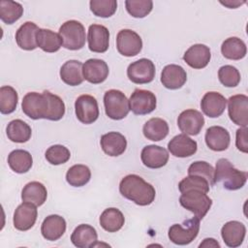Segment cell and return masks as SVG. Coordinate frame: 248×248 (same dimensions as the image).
<instances>
[{"label":"cell","mask_w":248,"mask_h":248,"mask_svg":"<svg viewBox=\"0 0 248 248\" xmlns=\"http://www.w3.org/2000/svg\"><path fill=\"white\" fill-rule=\"evenodd\" d=\"M119 192L124 198L140 206L152 203L156 196L155 188L137 174L124 176L119 184Z\"/></svg>","instance_id":"obj_1"},{"label":"cell","mask_w":248,"mask_h":248,"mask_svg":"<svg viewBox=\"0 0 248 248\" xmlns=\"http://www.w3.org/2000/svg\"><path fill=\"white\" fill-rule=\"evenodd\" d=\"M214 178L215 183L221 182L225 189L235 191L245 185L247 172L235 169L228 159L221 158L216 163Z\"/></svg>","instance_id":"obj_2"},{"label":"cell","mask_w":248,"mask_h":248,"mask_svg":"<svg viewBox=\"0 0 248 248\" xmlns=\"http://www.w3.org/2000/svg\"><path fill=\"white\" fill-rule=\"evenodd\" d=\"M62 46L70 50H78L84 46L86 41L85 29L78 20H68L59 28Z\"/></svg>","instance_id":"obj_3"},{"label":"cell","mask_w":248,"mask_h":248,"mask_svg":"<svg viewBox=\"0 0 248 248\" xmlns=\"http://www.w3.org/2000/svg\"><path fill=\"white\" fill-rule=\"evenodd\" d=\"M22 111L31 119H47L49 113V101L46 90L43 93L29 92L21 104Z\"/></svg>","instance_id":"obj_4"},{"label":"cell","mask_w":248,"mask_h":248,"mask_svg":"<svg viewBox=\"0 0 248 248\" xmlns=\"http://www.w3.org/2000/svg\"><path fill=\"white\" fill-rule=\"evenodd\" d=\"M104 105L106 114L113 120L125 118L130 111L129 100L120 90H108L104 95Z\"/></svg>","instance_id":"obj_5"},{"label":"cell","mask_w":248,"mask_h":248,"mask_svg":"<svg viewBox=\"0 0 248 248\" xmlns=\"http://www.w3.org/2000/svg\"><path fill=\"white\" fill-rule=\"evenodd\" d=\"M179 202L185 209L193 212L195 217L200 220L206 215L212 205V200L205 193L199 190H189L182 193Z\"/></svg>","instance_id":"obj_6"},{"label":"cell","mask_w":248,"mask_h":248,"mask_svg":"<svg viewBox=\"0 0 248 248\" xmlns=\"http://www.w3.org/2000/svg\"><path fill=\"white\" fill-rule=\"evenodd\" d=\"M200 231V219L194 217L185 220L182 225L173 224L168 232L171 242L177 245H187L191 243L198 235Z\"/></svg>","instance_id":"obj_7"},{"label":"cell","mask_w":248,"mask_h":248,"mask_svg":"<svg viewBox=\"0 0 248 248\" xmlns=\"http://www.w3.org/2000/svg\"><path fill=\"white\" fill-rule=\"evenodd\" d=\"M116 47L123 56H136L142 48V40L137 32L131 29H122L116 36Z\"/></svg>","instance_id":"obj_8"},{"label":"cell","mask_w":248,"mask_h":248,"mask_svg":"<svg viewBox=\"0 0 248 248\" xmlns=\"http://www.w3.org/2000/svg\"><path fill=\"white\" fill-rule=\"evenodd\" d=\"M127 76L136 84L149 83L155 78V65L147 58L139 59L128 66Z\"/></svg>","instance_id":"obj_9"},{"label":"cell","mask_w":248,"mask_h":248,"mask_svg":"<svg viewBox=\"0 0 248 248\" xmlns=\"http://www.w3.org/2000/svg\"><path fill=\"white\" fill-rule=\"evenodd\" d=\"M77 118L83 124H92L99 117V107L97 100L91 95H80L75 102Z\"/></svg>","instance_id":"obj_10"},{"label":"cell","mask_w":248,"mask_h":248,"mask_svg":"<svg viewBox=\"0 0 248 248\" xmlns=\"http://www.w3.org/2000/svg\"><path fill=\"white\" fill-rule=\"evenodd\" d=\"M130 110L137 115H144L152 112L157 106V100L154 93L144 89H135L130 100Z\"/></svg>","instance_id":"obj_11"},{"label":"cell","mask_w":248,"mask_h":248,"mask_svg":"<svg viewBox=\"0 0 248 248\" xmlns=\"http://www.w3.org/2000/svg\"><path fill=\"white\" fill-rule=\"evenodd\" d=\"M230 119L243 128L248 124V97L244 94H237L227 100Z\"/></svg>","instance_id":"obj_12"},{"label":"cell","mask_w":248,"mask_h":248,"mask_svg":"<svg viewBox=\"0 0 248 248\" xmlns=\"http://www.w3.org/2000/svg\"><path fill=\"white\" fill-rule=\"evenodd\" d=\"M204 125L203 115L196 109L183 110L177 118V126L185 135L197 136Z\"/></svg>","instance_id":"obj_13"},{"label":"cell","mask_w":248,"mask_h":248,"mask_svg":"<svg viewBox=\"0 0 248 248\" xmlns=\"http://www.w3.org/2000/svg\"><path fill=\"white\" fill-rule=\"evenodd\" d=\"M38 210L35 204L30 202H22L14 213V227L21 232L30 230L36 223Z\"/></svg>","instance_id":"obj_14"},{"label":"cell","mask_w":248,"mask_h":248,"mask_svg":"<svg viewBox=\"0 0 248 248\" xmlns=\"http://www.w3.org/2000/svg\"><path fill=\"white\" fill-rule=\"evenodd\" d=\"M88 47L91 51L104 53L109 46L108 29L101 24H91L88 28Z\"/></svg>","instance_id":"obj_15"},{"label":"cell","mask_w":248,"mask_h":248,"mask_svg":"<svg viewBox=\"0 0 248 248\" xmlns=\"http://www.w3.org/2000/svg\"><path fill=\"white\" fill-rule=\"evenodd\" d=\"M82 73L85 80L93 84H99L107 79L109 70L104 60L91 58L83 64Z\"/></svg>","instance_id":"obj_16"},{"label":"cell","mask_w":248,"mask_h":248,"mask_svg":"<svg viewBox=\"0 0 248 248\" xmlns=\"http://www.w3.org/2000/svg\"><path fill=\"white\" fill-rule=\"evenodd\" d=\"M169 152L164 147L150 144L142 148L140 159L142 164L149 169H160L169 161Z\"/></svg>","instance_id":"obj_17"},{"label":"cell","mask_w":248,"mask_h":248,"mask_svg":"<svg viewBox=\"0 0 248 248\" xmlns=\"http://www.w3.org/2000/svg\"><path fill=\"white\" fill-rule=\"evenodd\" d=\"M168 149L174 157L185 158L194 155L198 149V143L185 134L173 137L168 143Z\"/></svg>","instance_id":"obj_18"},{"label":"cell","mask_w":248,"mask_h":248,"mask_svg":"<svg viewBox=\"0 0 248 248\" xmlns=\"http://www.w3.org/2000/svg\"><path fill=\"white\" fill-rule=\"evenodd\" d=\"M227 106V99L220 93L209 91L204 94L201 101V108L203 113L210 117L216 118L223 114Z\"/></svg>","instance_id":"obj_19"},{"label":"cell","mask_w":248,"mask_h":248,"mask_svg":"<svg viewBox=\"0 0 248 248\" xmlns=\"http://www.w3.org/2000/svg\"><path fill=\"white\" fill-rule=\"evenodd\" d=\"M211 52L208 46L202 44L191 46L184 53L183 60L194 69H202L206 67L210 61Z\"/></svg>","instance_id":"obj_20"},{"label":"cell","mask_w":248,"mask_h":248,"mask_svg":"<svg viewBox=\"0 0 248 248\" xmlns=\"http://www.w3.org/2000/svg\"><path fill=\"white\" fill-rule=\"evenodd\" d=\"M187 80L186 71L179 65L170 64L164 67L161 74V82L170 90L181 88Z\"/></svg>","instance_id":"obj_21"},{"label":"cell","mask_w":248,"mask_h":248,"mask_svg":"<svg viewBox=\"0 0 248 248\" xmlns=\"http://www.w3.org/2000/svg\"><path fill=\"white\" fill-rule=\"evenodd\" d=\"M65 219L57 214H52L45 218L41 226V232L45 239L55 241L59 239L66 231Z\"/></svg>","instance_id":"obj_22"},{"label":"cell","mask_w":248,"mask_h":248,"mask_svg":"<svg viewBox=\"0 0 248 248\" xmlns=\"http://www.w3.org/2000/svg\"><path fill=\"white\" fill-rule=\"evenodd\" d=\"M246 234L245 226L238 221L227 222L221 229V235L228 247L235 248L242 244Z\"/></svg>","instance_id":"obj_23"},{"label":"cell","mask_w":248,"mask_h":248,"mask_svg":"<svg viewBox=\"0 0 248 248\" xmlns=\"http://www.w3.org/2000/svg\"><path fill=\"white\" fill-rule=\"evenodd\" d=\"M100 143L103 151L111 157L123 154L127 147L126 138L118 132H108L103 135Z\"/></svg>","instance_id":"obj_24"},{"label":"cell","mask_w":248,"mask_h":248,"mask_svg":"<svg viewBox=\"0 0 248 248\" xmlns=\"http://www.w3.org/2000/svg\"><path fill=\"white\" fill-rule=\"evenodd\" d=\"M205 143L213 151L226 150L231 141L230 133L221 126H211L205 132Z\"/></svg>","instance_id":"obj_25"},{"label":"cell","mask_w":248,"mask_h":248,"mask_svg":"<svg viewBox=\"0 0 248 248\" xmlns=\"http://www.w3.org/2000/svg\"><path fill=\"white\" fill-rule=\"evenodd\" d=\"M39 27L32 21L24 22L16 33V42L17 46L24 50H33L38 47L37 32Z\"/></svg>","instance_id":"obj_26"},{"label":"cell","mask_w":248,"mask_h":248,"mask_svg":"<svg viewBox=\"0 0 248 248\" xmlns=\"http://www.w3.org/2000/svg\"><path fill=\"white\" fill-rule=\"evenodd\" d=\"M98 234L96 230L87 224L78 225L71 235L72 243L78 248H91L96 246Z\"/></svg>","instance_id":"obj_27"},{"label":"cell","mask_w":248,"mask_h":248,"mask_svg":"<svg viewBox=\"0 0 248 248\" xmlns=\"http://www.w3.org/2000/svg\"><path fill=\"white\" fill-rule=\"evenodd\" d=\"M83 64L78 60H69L60 68V78L68 85L77 86L84 80L82 73Z\"/></svg>","instance_id":"obj_28"},{"label":"cell","mask_w":248,"mask_h":248,"mask_svg":"<svg viewBox=\"0 0 248 248\" xmlns=\"http://www.w3.org/2000/svg\"><path fill=\"white\" fill-rule=\"evenodd\" d=\"M47 198V191L45 185L39 181L27 183L21 191V200L24 202H30L36 206L45 203Z\"/></svg>","instance_id":"obj_29"},{"label":"cell","mask_w":248,"mask_h":248,"mask_svg":"<svg viewBox=\"0 0 248 248\" xmlns=\"http://www.w3.org/2000/svg\"><path fill=\"white\" fill-rule=\"evenodd\" d=\"M169 130L168 122L159 117L150 118L145 122L142 128L144 137L153 141L164 140L168 136Z\"/></svg>","instance_id":"obj_30"},{"label":"cell","mask_w":248,"mask_h":248,"mask_svg":"<svg viewBox=\"0 0 248 248\" xmlns=\"http://www.w3.org/2000/svg\"><path fill=\"white\" fill-rule=\"evenodd\" d=\"M124 223L125 218L123 213L115 207L105 209L100 216L101 227L108 232H118L123 227Z\"/></svg>","instance_id":"obj_31"},{"label":"cell","mask_w":248,"mask_h":248,"mask_svg":"<svg viewBox=\"0 0 248 248\" xmlns=\"http://www.w3.org/2000/svg\"><path fill=\"white\" fill-rule=\"evenodd\" d=\"M223 56L231 60H240L245 57L247 47L245 43L237 37H230L226 39L221 46Z\"/></svg>","instance_id":"obj_32"},{"label":"cell","mask_w":248,"mask_h":248,"mask_svg":"<svg viewBox=\"0 0 248 248\" xmlns=\"http://www.w3.org/2000/svg\"><path fill=\"white\" fill-rule=\"evenodd\" d=\"M6 133L10 140L17 143H23L30 140L32 130L31 127L23 120L15 119L8 124Z\"/></svg>","instance_id":"obj_33"},{"label":"cell","mask_w":248,"mask_h":248,"mask_svg":"<svg viewBox=\"0 0 248 248\" xmlns=\"http://www.w3.org/2000/svg\"><path fill=\"white\" fill-rule=\"evenodd\" d=\"M8 164L15 172L25 173L31 169L33 165V158L28 151L16 149L9 154Z\"/></svg>","instance_id":"obj_34"},{"label":"cell","mask_w":248,"mask_h":248,"mask_svg":"<svg viewBox=\"0 0 248 248\" xmlns=\"http://www.w3.org/2000/svg\"><path fill=\"white\" fill-rule=\"evenodd\" d=\"M36 37L38 46L46 52H55L62 46L60 35L49 29L40 28Z\"/></svg>","instance_id":"obj_35"},{"label":"cell","mask_w":248,"mask_h":248,"mask_svg":"<svg viewBox=\"0 0 248 248\" xmlns=\"http://www.w3.org/2000/svg\"><path fill=\"white\" fill-rule=\"evenodd\" d=\"M23 14V8L21 4L11 1H0V18L6 24H13L18 20Z\"/></svg>","instance_id":"obj_36"},{"label":"cell","mask_w":248,"mask_h":248,"mask_svg":"<svg viewBox=\"0 0 248 248\" xmlns=\"http://www.w3.org/2000/svg\"><path fill=\"white\" fill-rule=\"evenodd\" d=\"M90 178L91 171L85 165H74L68 170L66 173L67 182L74 187L84 186L89 182Z\"/></svg>","instance_id":"obj_37"},{"label":"cell","mask_w":248,"mask_h":248,"mask_svg":"<svg viewBox=\"0 0 248 248\" xmlns=\"http://www.w3.org/2000/svg\"><path fill=\"white\" fill-rule=\"evenodd\" d=\"M18 95L15 88L9 85L0 88V111L3 114H10L16 108Z\"/></svg>","instance_id":"obj_38"},{"label":"cell","mask_w":248,"mask_h":248,"mask_svg":"<svg viewBox=\"0 0 248 248\" xmlns=\"http://www.w3.org/2000/svg\"><path fill=\"white\" fill-rule=\"evenodd\" d=\"M214 168L204 161H196L190 165L188 168V174L189 175H198L202 176L207 180L209 186H213L215 184L214 178Z\"/></svg>","instance_id":"obj_39"},{"label":"cell","mask_w":248,"mask_h":248,"mask_svg":"<svg viewBox=\"0 0 248 248\" xmlns=\"http://www.w3.org/2000/svg\"><path fill=\"white\" fill-rule=\"evenodd\" d=\"M125 6L133 17L142 18L152 11L153 2L151 0H126Z\"/></svg>","instance_id":"obj_40"},{"label":"cell","mask_w":248,"mask_h":248,"mask_svg":"<svg viewBox=\"0 0 248 248\" xmlns=\"http://www.w3.org/2000/svg\"><path fill=\"white\" fill-rule=\"evenodd\" d=\"M178 189L181 193L189 190H199L202 193L207 194L209 192V183L202 176L188 175L179 182Z\"/></svg>","instance_id":"obj_41"},{"label":"cell","mask_w":248,"mask_h":248,"mask_svg":"<svg viewBox=\"0 0 248 248\" xmlns=\"http://www.w3.org/2000/svg\"><path fill=\"white\" fill-rule=\"evenodd\" d=\"M91 12L100 17H109L117 9L116 0H91L89 2Z\"/></svg>","instance_id":"obj_42"},{"label":"cell","mask_w":248,"mask_h":248,"mask_svg":"<svg viewBox=\"0 0 248 248\" xmlns=\"http://www.w3.org/2000/svg\"><path fill=\"white\" fill-rule=\"evenodd\" d=\"M71 157L70 150L61 144H55L48 147L46 151V159L51 165L57 166L66 163Z\"/></svg>","instance_id":"obj_43"},{"label":"cell","mask_w":248,"mask_h":248,"mask_svg":"<svg viewBox=\"0 0 248 248\" xmlns=\"http://www.w3.org/2000/svg\"><path fill=\"white\" fill-rule=\"evenodd\" d=\"M218 78L226 87H235L240 82V73L232 65L222 66L218 71Z\"/></svg>","instance_id":"obj_44"},{"label":"cell","mask_w":248,"mask_h":248,"mask_svg":"<svg viewBox=\"0 0 248 248\" xmlns=\"http://www.w3.org/2000/svg\"><path fill=\"white\" fill-rule=\"evenodd\" d=\"M46 92L49 101V113L47 120L58 121L65 114V104L59 96L47 90H46Z\"/></svg>","instance_id":"obj_45"},{"label":"cell","mask_w":248,"mask_h":248,"mask_svg":"<svg viewBox=\"0 0 248 248\" xmlns=\"http://www.w3.org/2000/svg\"><path fill=\"white\" fill-rule=\"evenodd\" d=\"M235 144L238 150L243 153L248 152V141H247V128H239L236 130Z\"/></svg>","instance_id":"obj_46"},{"label":"cell","mask_w":248,"mask_h":248,"mask_svg":"<svg viewBox=\"0 0 248 248\" xmlns=\"http://www.w3.org/2000/svg\"><path fill=\"white\" fill-rule=\"evenodd\" d=\"M220 247V244L214 238H205L203 242L200 244V247Z\"/></svg>","instance_id":"obj_47"},{"label":"cell","mask_w":248,"mask_h":248,"mask_svg":"<svg viewBox=\"0 0 248 248\" xmlns=\"http://www.w3.org/2000/svg\"><path fill=\"white\" fill-rule=\"evenodd\" d=\"M220 3H221L222 5L227 6V7H228V8H230V9H235V8H237L239 5L244 4V3H245V1H243V2H239V1H231V0H229V1H225V2L220 1Z\"/></svg>","instance_id":"obj_48"}]
</instances>
